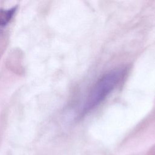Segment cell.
Returning a JSON list of instances; mask_svg holds the SVG:
<instances>
[{"label":"cell","instance_id":"6da1fadb","mask_svg":"<svg viewBox=\"0 0 155 155\" xmlns=\"http://www.w3.org/2000/svg\"><path fill=\"white\" fill-rule=\"evenodd\" d=\"M126 70L119 68L106 73L91 87L78 110V116L83 117L100 104L114 90L122 80Z\"/></svg>","mask_w":155,"mask_h":155},{"label":"cell","instance_id":"7a4b0ae2","mask_svg":"<svg viewBox=\"0 0 155 155\" xmlns=\"http://www.w3.org/2000/svg\"><path fill=\"white\" fill-rule=\"evenodd\" d=\"M24 58L23 51L19 48H14L7 55L5 67L14 74L22 75L25 73Z\"/></svg>","mask_w":155,"mask_h":155},{"label":"cell","instance_id":"3957f363","mask_svg":"<svg viewBox=\"0 0 155 155\" xmlns=\"http://www.w3.org/2000/svg\"><path fill=\"white\" fill-rule=\"evenodd\" d=\"M16 10V7L9 9H0V27H5L10 22Z\"/></svg>","mask_w":155,"mask_h":155},{"label":"cell","instance_id":"277c9868","mask_svg":"<svg viewBox=\"0 0 155 155\" xmlns=\"http://www.w3.org/2000/svg\"><path fill=\"white\" fill-rule=\"evenodd\" d=\"M8 34L0 31V58L3 55L8 43Z\"/></svg>","mask_w":155,"mask_h":155}]
</instances>
